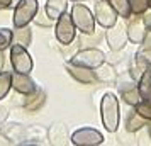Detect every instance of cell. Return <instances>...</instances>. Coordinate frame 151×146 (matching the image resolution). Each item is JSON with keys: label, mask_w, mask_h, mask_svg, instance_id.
<instances>
[{"label": "cell", "mask_w": 151, "mask_h": 146, "mask_svg": "<svg viewBox=\"0 0 151 146\" xmlns=\"http://www.w3.org/2000/svg\"><path fill=\"white\" fill-rule=\"evenodd\" d=\"M100 117L107 132L117 131L119 122H121V104L112 92H107L100 100Z\"/></svg>", "instance_id": "obj_1"}, {"label": "cell", "mask_w": 151, "mask_h": 146, "mask_svg": "<svg viewBox=\"0 0 151 146\" xmlns=\"http://www.w3.org/2000/svg\"><path fill=\"white\" fill-rule=\"evenodd\" d=\"M71 19L75 22L76 31H80V34L92 36L95 32V14L90 10L85 4H75L71 7Z\"/></svg>", "instance_id": "obj_2"}, {"label": "cell", "mask_w": 151, "mask_h": 146, "mask_svg": "<svg viewBox=\"0 0 151 146\" xmlns=\"http://www.w3.org/2000/svg\"><path fill=\"white\" fill-rule=\"evenodd\" d=\"M39 12V4L37 0H19L14 7V14H12V22L14 27H24L29 26L34 21L36 14Z\"/></svg>", "instance_id": "obj_3"}, {"label": "cell", "mask_w": 151, "mask_h": 146, "mask_svg": "<svg viewBox=\"0 0 151 146\" xmlns=\"http://www.w3.org/2000/svg\"><path fill=\"white\" fill-rule=\"evenodd\" d=\"M55 36L58 42L63 44V46H68L75 41L76 37V27H75V22L71 19V14L68 12H63L58 19H56L55 24Z\"/></svg>", "instance_id": "obj_4"}, {"label": "cell", "mask_w": 151, "mask_h": 146, "mask_svg": "<svg viewBox=\"0 0 151 146\" xmlns=\"http://www.w3.org/2000/svg\"><path fill=\"white\" fill-rule=\"evenodd\" d=\"M10 63H12V70L19 73H31L34 66L27 48L17 42H12L10 46Z\"/></svg>", "instance_id": "obj_5"}, {"label": "cell", "mask_w": 151, "mask_h": 146, "mask_svg": "<svg viewBox=\"0 0 151 146\" xmlns=\"http://www.w3.org/2000/svg\"><path fill=\"white\" fill-rule=\"evenodd\" d=\"M70 141L75 146H97L104 143V134L95 127H80L71 134Z\"/></svg>", "instance_id": "obj_6"}, {"label": "cell", "mask_w": 151, "mask_h": 146, "mask_svg": "<svg viewBox=\"0 0 151 146\" xmlns=\"http://www.w3.org/2000/svg\"><path fill=\"white\" fill-rule=\"evenodd\" d=\"M71 61L78 63V65H83V66H87V68L97 70L100 65L105 63V53L92 46V48H87V49L78 51V53L71 58Z\"/></svg>", "instance_id": "obj_7"}, {"label": "cell", "mask_w": 151, "mask_h": 146, "mask_svg": "<svg viewBox=\"0 0 151 146\" xmlns=\"http://www.w3.org/2000/svg\"><path fill=\"white\" fill-rule=\"evenodd\" d=\"M105 41H107V46L110 48V51H121V49H124L126 42L129 41L126 26L116 22L112 27H107V31H105Z\"/></svg>", "instance_id": "obj_8"}, {"label": "cell", "mask_w": 151, "mask_h": 146, "mask_svg": "<svg viewBox=\"0 0 151 146\" xmlns=\"http://www.w3.org/2000/svg\"><path fill=\"white\" fill-rule=\"evenodd\" d=\"M95 21L102 26L104 29L112 27L117 21H119V14H117L114 7L110 5L107 0H99L95 4Z\"/></svg>", "instance_id": "obj_9"}, {"label": "cell", "mask_w": 151, "mask_h": 146, "mask_svg": "<svg viewBox=\"0 0 151 146\" xmlns=\"http://www.w3.org/2000/svg\"><path fill=\"white\" fill-rule=\"evenodd\" d=\"M65 68H66V71L75 78L76 82H80V83L90 85V83H93V82L97 80L95 71H93L92 68H87V66H83V65H78V63L71 61V60L65 63Z\"/></svg>", "instance_id": "obj_10"}, {"label": "cell", "mask_w": 151, "mask_h": 146, "mask_svg": "<svg viewBox=\"0 0 151 146\" xmlns=\"http://www.w3.org/2000/svg\"><path fill=\"white\" fill-rule=\"evenodd\" d=\"M127 37H129L131 42L134 44H141L144 39V36L148 32V29L144 26L143 15H134V17H129V22H127Z\"/></svg>", "instance_id": "obj_11"}, {"label": "cell", "mask_w": 151, "mask_h": 146, "mask_svg": "<svg viewBox=\"0 0 151 146\" xmlns=\"http://www.w3.org/2000/svg\"><path fill=\"white\" fill-rule=\"evenodd\" d=\"M12 88L19 92L22 95H27L37 88L34 80L29 77V73H19V71H12Z\"/></svg>", "instance_id": "obj_12"}, {"label": "cell", "mask_w": 151, "mask_h": 146, "mask_svg": "<svg viewBox=\"0 0 151 146\" xmlns=\"http://www.w3.org/2000/svg\"><path fill=\"white\" fill-rule=\"evenodd\" d=\"M119 92H121V99H122L126 104L136 107L143 99H141V93L137 90V85L136 83H124L119 85Z\"/></svg>", "instance_id": "obj_13"}, {"label": "cell", "mask_w": 151, "mask_h": 146, "mask_svg": "<svg viewBox=\"0 0 151 146\" xmlns=\"http://www.w3.org/2000/svg\"><path fill=\"white\" fill-rule=\"evenodd\" d=\"M146 124H148V121L136 109H132V111L127 112V116H126V131L137 132V131H141L143 127H146Z\"/></svg>", "instance_id": "obj_14"}, {"label": "cell", "mask_w": 151, "mask_h": 146, "mask_svg": "<svg viewBox=\"0 0 151 146\" xmlns=\"http://www.w3.org/2000/svg\"><path fill=\"white\" fill-rule=\"evenodd\" d=\"M44 99H46V93L42 88H36L32 93H27L26 95V100H24V107L27 109V111L34 112V111H39V107L44 104Z\"/></svg>", "instance_id": "obj_15"}, {"label": "cell", "mask_w": 151, "mask_h": 146, "mask_svg": "<svg viewBox=\"0 0 151 146\" xmlns=\"http://www.w3.org/2000/svg\"><path fill=\"white\" fill-rule=\"evenodd\" d=\"M137 90L141 93L143 100H150L151 102V66L144 70L141 78L137 80Z\"/></svg>", "instance_id": "obj_16"}, {"label": "cell", "mask_w": 151, "mask_h": 146, "mask_svg": "<svg viewBox=\"0 0 151 146\" xmlns=\"http://www.w3.org/2000/svg\"><path fill=\"white\" fill-rule=\"evenodd\" d=\"M68 131H66V126L58 122L49 129V143L51 145H65L68 141Z\"/></svg>", "instance_id": "obj_17"}, {"label": "cell", "mask_w": 151, "mask_h": 146, "mask_svg": "<svg viewBox=\"0 0 151 146\" xmlns=\"http://www.w3.org/2000/svg\"><path fill=\"white\" fill-rule=\"evenodd\" d=\"M68 0H48L46 2V5H44V10H46V14L56 21L63 12H66V7H68V4H66Z\"/></svg>", "instance_id": "obj_18"}, {"label": "cell", "mask_w": 151, "mask_h": 146, "mask_svg": "<svg viewBox=\"0 0 151 146\" xmlns=\"http://www.w3.org/2000/svg\"><path fill=\"white\" fill-rule=\"evenodd\" d=\"M32 41V31L29 26H24V27H14V42L17 44H22L27 48Z\"/></svg>", "instance_id": "obj_19"}, {"label": "cell", "mask_w": 151, "mask_h": 146, "mask_svg": "<svg viewBox=\"0 0 151 146\" xmlns=\"http://www.w3.org/2000/svg\"><path fill=\"white\" fill-rule=\"evenodd\" d=\"M107 2L114 7V10L119 14L121 19H129L132 15L131 7H129V0H107Z\"/></svg>", "instance_id": "obj_20"}, {"label": "cell", "mask_w": 151, "mask_h": 146, "mask_svg": "<svg viewBox=\"0 0 151 146\" xmlns=\"http://www.w3.org/2000/svg\"><path fill=\"white\" fill-rule=\"evenodd\" d=\"M12 88V71H0V100L7 97Z\"/></svg>", "instance_id": "obj_21"}, {"label": "cell", "mask_w": 151, "mask_h": 146, "mask_svg": "<svg viewBox=\"0 0 151 146\" xmlns=\"http://www.w3.org/2000/svg\"><path fill=\"white\" fill-rule=\"evenodd\" d=\"M129 7L132 15H143L151 7V0H129Z\"/></svg>", "instance_id": "obj_22"}, {"label": "cell", "mask_w": 151, "mask_h": 146, "mask_svg": "<svg viewBox=\"0 0 151 146\" xmlns=\"http://www.w3.org/2000/svg\"><path fill=\"white\" fill-rule=\"evenodd\" d=\"M14 42V31L9 27L0 29V51L10 48V44Z\"/></svg>", "instance_id": "obj_23"}, {"label": "cell", "mask_w": 151, "mask_h": 146, "mask_svg": "<svg viewBox=\"0 0 151 146\" xmlns=\"http://www.w3.org/2000/svg\"><path fill=\"white\" fill-rule=\"evenodd\" d=\"M134 109H136L146 121H151V102L150 100H141Z\"/></svg>", "instance_id": "obj_24"}, {"label": "cell", "mask_w": 151, "mask_h": 146, "mask_svg": "<svg viewBox=\"0 0 151 146\" xmlns=\"http://www.w3.org/2000/svg\"><path fill=\"white\" fill-rule=\"evenodd\" d=\"M97 70H99V71H95L97 78H102L104 82H105V80H109V82H114V80H116V73L112 71V68H110V66L102 68V65H100Z\"/></svg>", "instance_id": "obj_25"}, {"label": "cell", "mask_w": 151, "mask_h": 146, "mask_svg": "<svg viewBox=\"0 0 151 146\" xmlns=\"http://www.w3.org/2000/svg\"><path fill=\"white\" fill-rule=\"evenodd\" d=\"M34 22L37 26H44V27H48V26H53V19L46 14V10H39L34 17Z\"/></svg>", "instance_id": "obj_26"}, {"label": "cell", "mask_w": 151, "mask_h": 146, "mask_svg": "<svg viewBox=\"0 0 151 146\" xmlns=\"http://www.w3.org/2000/svg\"><path fill=\"white\" fill-rule=\"evenodd\" d=\"M143 21H144V26H146V29H148V31H151V7L143 14Z\"/></svg>", "instance_id": "obj_27"}, {"label": "cell", "mask_w": 151, "mask_h": 146, "mask_svg": "<svg viewBox=\"0 0 151 146\" xmlns=\"http://www.w3.org/2000/svg\"><path fill=\"white\" fill-rule=\"evenodd\" d=\"M14 7V2L12 0H0V10H5V9Z\"/></svg>", "instance_id": "obj_28"}, {"label": "cell", "mask_w": 151, "mask_h": 146, "mask_svg": "<svg viewBox=\"0 0 151 146\" xmlns=\"http://www.w3.org/2000/svg\"><path fill=\"white\" fill-rule=\"evenodd\" d=\"M7 119V109L5 107H0V122H4Z\"/></svg>", "instance_id": "obj_29"}, {"label": "cell", "mask_w": 151, "mask_h": 146, "mask_svg": "<svg viewBox=\"0 0 151 146\" xmlns=\"http://www.w3.org/2000/svg\"><path fill=\"white\" fill-rule=\"evenodd\" d=\"M146 127H148V134H150V138H151V121H148V124H146Z\"/></svg>", "instance_id": "obj_30"}, {"label": "cell", "mask_w": 151, "mask_h": 146, "mask_svg": "<svg viewBox=\"0 0 151 146\" xmlns=\"http://www.w3.org/2000/svg\"><path fill=\"white\" fill-rule=\"evenodd\" d=\"M2 65H4V55H2V51H0V68H2Z\"/></svg>", "instance_id": "obj_31"}, {"label": "cell", "mask_w": 151, "mask_h": 146, "mask_svg": "<svg viewBox=\"0 0 151 146\" xmlns=\"http://www.w3.org/2000/svg\"><path fill=\"white\" fill-rule=\"evenodd\" d=\"M70 2H83V0H70Z\"/></svg>", "instance_id": "obj_32"}]
</instances>
